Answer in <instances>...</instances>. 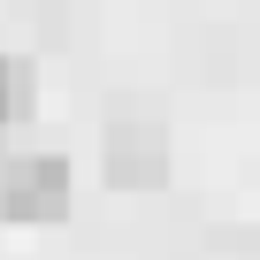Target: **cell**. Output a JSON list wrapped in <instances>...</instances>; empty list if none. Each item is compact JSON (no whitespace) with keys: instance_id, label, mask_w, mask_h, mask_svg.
Wrapping results in <instances>:
<instances>
[{"instance_id":"cell-1","label":"cell","mask_w":260,"mask_h":260,"mask_svg":"<svg viewBox=\"0 0 260 260\" xmlns=\"http://www.w3.org/2000/svg\"><path fill=\"white\" fill-rule=\"evenodd\" d=\"M69 199H77V176H69V161H61V153H16L8 169H0V214L23 222V230L61 222V214H69Z\"/></svg>"},{"instance_id":"cell-2","label":"cell","mask_w":260,"mask_h":260,"mask_svg":"<svg viewBox=\"0 0 260 260\" xmlns=\"http://www.w3.org/2000/svg\"><path fill=\"white\" fill-rule=\"evenodd\" d=\"M100 169L115 191H161L169 184V130L153 115H115L100 138Z\"/></svg>"},{"instance_id":"cell-3","label":"cell","mask_w":260,"mask_h":260,"mask_svg":"<svg viewBox=\"0 0 260 260\" xmlns=\"http://www.w3.org/2000/svg\"><path fill=\"white\" fill-rule=\"evenodd\" d=\"M23 100H31V77H23V61H8V54H0V130L23 115Z\"/></svg>"}]
</instances>
